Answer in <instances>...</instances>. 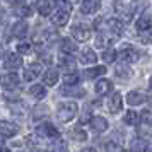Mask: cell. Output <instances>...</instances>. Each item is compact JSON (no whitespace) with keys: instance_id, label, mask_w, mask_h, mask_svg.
<instances>
[{"instance_id":"8d00e7d4","label":"cell","mask_w":152,"mask_h":152,"mask_svg":"<svg viewBox=\"0 0 152 152\" xmlns=\"http://www.w3.org/2000/svg\"><path fill=\"white\" fill-rule=\"evenodd\" d=\"M29 50H31V46H29L28 43H21V45H17V51H19V55H26Z\"/></svg>"},{"instance_id":"ba28073f","label":"cell","mask_w":152,"mask_h":152,"mask_svg":"<svg viewBox=\"0 0 152 152\" xmlns=\"http://www.w3.org/2000/svg\"><path fill=\"white\" fill-rule=\"evenodd\" d=\"M116 10L120 17L123 19L125 22H130L132 17H133V5H128V4H116Z\"/></svg>"},{"instance_id":"4316f807","label":"cell","mask_w":152,"mask_h":152,"mask_svg":"<svg viewBox=\"0 0 152 152\" xmlns=\"http://www.w3.org/2000/svg\"><path fill=\"white\" fill-rule=\"evenodd\" d=\"M63 82L69 84V86H75L79 82V74L77 72H70V74H63Z\"/></svg>"},{"instance_id":"277c9868","label":"cell","mask_w":152,"mask_h":152,"mask_svg":"<svg viewBox=\"0 0 152 152\" xmlns=\"http://www.w3.org/2000/svg\"><path fill=\"white\" fill-rule=\"evenodd\" d=\"M106 31H108V34L110 38H118V36L123 33V28H121V22L118 21V19H108L106 21Z\"/></svg>"},{"instance_id":"ab89813d","label":"cell","mask_w":152,"mask_h":152,"mask_svg":"<svg viewBox=\"0 0 152 152\" xmlns=\"http://www.w3.org/2000/svg\"><path fill=\"white\" fill-rule=\"evenodd\" d=\"M80 152H96V149H92V147H87V149H82Z\"/></svg>"},{"instance_id":"ee69618b","label":"cell","mask_w":152,"mask_h":152,"mask_svg":"<svg viewBox=\"0 0 152 152\" xmlns=\"http://www.w3.org/2000/svg\"><path fill=\"white\" fill-rule=\"evenodd\" d=\"M149 152H152V144H151V147H149Z\"/></svg>"},{"instance_id":"cb8c5ba5","label":"cell","mask_w":152,"mask_h":152,"mask_svg":"<svg viewBox=\"0 0 152 152\" xmlns=\"http://www.w3.org/2000/svg\"><path fill=\"white\" fill-rule=\"evenodd\" d=\"M108 72V69H104V67H94V69H87L86 70V77L87 79H94L97 75H104Z\"/></svg>"},{"instance_id":"ac0fdd59","label":"cell","mask_w":152,"mask_h":152,"mask_svg":"<svg viewBox=\"0 0 152 152\" xmlns=\"http://www.w3.org/2000/svg\"><path fill=\"white\" fill-rule=\"evenodd\" d=\"M80 62L84 65H89V63H96L97 62V55L92 51L91 48H84L80 53Z\"/></svg>"},{"instance_id":"5b68a950","label":"cell","mask_w":152,"mask_h":152,"mask_svg":"<svg viewBox=\"0 0 152 152\" xmlns=\"http://www.w3.org/2000/svg\"><path fill=\"white\" fill-rule=\"evenodd\" d=\"M72 34L77 41H87L91 38V29L84 24H79V26H74L72 28Z\"/></svg>"},{"instance_id":"3957f363","label":"cell","mask_w":152,"mask_h":152,"mask_svg":"<svg viewBox=\"0 0 152 152\" xmlns=\"http://www.w3.org/2000/svg\"><path fill=\"white\" fill-rule=\"evenodd\" d=\"M120 58L123 60V62H137L138 58H140V51L137 48H133V46H125L121 51H120Z\"/></svg>"},{"instance_id":"f35d334b","label":"cell","mask_w":152,"mask_h":152,"mask_svg":"<svg viewBox=\"0 0 152 152\" xmlns=\"http://www.w3.org/2000/svg\"><path fill=\"white\" fill-rule=\"evenodd\" d=\"M21 15H24V17L33 15V9H31V7H22V9H21Z\"/></svg>"},{"instance_id":"7a4b0ae2","label":"cell","mask_w":152,"mask_h":152,"mask_svg":"<svg viewBox=\"0 0 152 152\" xmlns=\"http://www.w3.org/2000/svg\"><path fill=\"white\" fill-rule=\"evenodd\" d=\"M77 104L74 103V101H67V103H62L60 106H58V113H56V116H58V120L60 121H63V123H67V121H70V120H74V116L77 115Z\"/></svg>"},{"instance_id":"52a82bcc","label":"cell","mask_w":152,"mask_h":152,"mask_svg":"<svg viewBox=\"0 0 152 152\" xmlns=\"http://www.w3.org/2000/svg\"><path fill=\"white\" fill-rule=\"evenodd\" d=\"M0 82L4 86V89H15L19 86V77L17 74H5L0 77Z\"/></svg>"},{"instance_id":"60d3db41","label":"cell","mask_w":152,"mask_h":152,"mask_svg":"<svg viewBox=\"0 0 152 152\" xmlns=\"http://www.w3.org/2000/svg\"><path fill=\"white\" fill-rule=\"evenodd\" d=\"M0 152H9V149H4V147H0Z\"/></svg>"},{"instance_id":"8fae6325","label":"cell","mask_w":152,"mask_h":152,"mask_svg":"<svg viewBox=\"0 0 152 152\" xmlns=\"http://www.w3.org/2000/svg\"><path fill=\"white\" fill-rule=\"evenodd\" d=\"M80 9L84 14H94L101 9V2L99 0H86V2H82Z\"/></svg>"},{"instance_id":"d590c367","label":"cell","mask_w":152,"mask_h":152,"mask_svg":"<svg viewBox=\"0 0 152 152\" xmlns=\"http://www.w3.org/2000/svg\"><path fill=\"white\" fill-rule=\"evenodd\" d=\"M45 36H46V41L51 45V43H55L56 39H58V34H56L55 31H48V33H45Z\"/></svg>"},{"instance_id":"7402d4cb","label":"cell","mask_w":152,"mask_h":152,"mask_svg":"<svg viewBox=\"0 0 152 152\" xmlns=\"http://www.w3.org/2000/svg\"><path fill=\"white\" fill-rule=\"evenodd\" d=\"M130 151L132 152H145L147 151V142L144 138H133L130 142Z\"/></svg>"},{"instance_id":"1f68e13d","label":"cell","mask_w":152,"mask_h":152,"mask_svg":"<svg viewBox=\"0 0 152 152\" xmlns=\"http://www.w3.org/2000/svg\"><path fill=\"white\" fill-rule=\"evenodd\" d=\"M116 56H118V53H116L113 48L104 50V55H103L104 62H115V60H116Z\"/></svg>"},{"instance_id":"b9f144b4","label":"cell","mask_w":152,"mask_h":152,"mask_svg":"<svg viewBox=\"0 0 152 152\" xmlns=\"http://www.w3.org/2000/svg\"><path fill=\"white\" fill-rule=\"evenodd\" d=\"M149 89L152 91V79H151V84H149Z\"/></svg>"},{"instance_id":"30bf717a","label":"cell","mask_w":152,"mask_h":152,"mask_svg":"<svg viewBox=\"0 0 152 152\" xmlns=\"http://www.w3.org/2000/svg\"><path fill=\"white\" fill-rule=\"evenodd\" d=\"M135 28H137V31H140V33L149 31V29L152 28V15L151 14H142V17H140L137 21V24H135Z\"/></svg>"},{"instance_id":"4fadbf2b","label":"cell","mask_w":152,"mask_h":152,"mask_svg":"<svg viewBox=\"0 0 152 152\" xmlns=\"http://www.w3.org/2000/svg\"><path fill=\"white\" fill-rule=\"evenodd\" d=\"M91 128L94 132H104L108 128V120L104 116H94L91 118Z\"/></svg>"},{"instance_id":"f1b7e54d","label":"cell","mask_w":152,"mask_h":152,"mask_svg":"<svg viewBox=\"0 0 152 152\" xmlns=\"http://www.w3.org/2000/svg\"><path fill=\"white\" fill-rule=\"evenodd\" d=\"M115 74H116L118 77H123V79H128V77L132 75V70L128 69V67H125V65H118L116 70H115Z\"/></svg>"},{"instance_id":"4dcf8cb0","label":"cell","mask_w":152,"mask_h":152,"mask_svg":"<svg viewBox=\"0 0 152 152\" xmlns=\"http://www.w3.org/2000/svg\"><path fill=\"white\" fill-rule=\"evenodd\" d=\"M62 92L63 94H70V96H75V97H84V89H79V87H74V89H62Z\"/></svg>"},{"instance_id":"6da1fadb","label":"cell","mask_w":152,"mask_h":152,"mask_svg":"<svg viewBox=\"0 0 152 152\" xmlns=\"http://www.w3.org/2000/svg\"><path fill=\"white\" fill-rule=\"evenodd\" d=\"M56 5H58V10L55 14H51V21H53L55 26H65L69 22L72 4H69V2H58Z\"/></svg>"},{"instance_id":"74e56055","label":"cell","mask_w":152,"mask_h":152,"mask_svg":"<svg viewBox=\"0 0 152 152\" xmlns=\"http://www.w3.org/2000/svg\"><path fill=\"white\" fill-rule=\"evenodd\" d=\"M91 111H92V110H91L89 106H86V108H84V113H82V116H80V121H82V123H86V121L91 118Z\"/></svg>"},{"instance_id":"7bdbcfd3","label":"cell","mask_w":152,"mask_h":152,"mask_svg":"<svg viewBox=\"0 0 152 152\" xmlns=\"http://www.w3.org/2000/svg\"><path fill=\"white\" fill-rule=\"evenodd\" d=\"M4 144V137H0V145Z\"/></svg>"},{"instance_id":"d6a6232c","label":"cell","mask_w":152,"mask_h":152,"mask_svg":"<svg viewBox=\"0 0 152 152\" xmlns=\"http://www.w3.org/2000/svg\"><path fill=\"white\" fill-rule=\"evenodd\" d=\"M142 123L145 125H151L152 123V110H144L142 111Z\"/></svg>"},{"instance_id":"2e32d148","label":"cell","mask_w":152,"mask_h":152,"mask_svg":"<svg viewBox=\"0 0 152 152\" xmlns=\"http://www.w3.org/2000/svg\"><path fill=\"white\" fill-rule=\"evenodd\" d=\"M53 7H55V4L50 2V0H39V2H36V9H38V12L41 15H50Z\"/></svg>"},{"instance_id":"d6986e66","label":"cell","mask_w":152,"mask_h":152,"mask_svg":"<svg viewBox=\"0 0 152 152\" xmlns=\"http://www.w3.org/2000/svg\"><path fill=\"white\" fill-rule=\"evenodd\" d=\"M60 50H62L65 55H72V53L77 50V45L72 41L70 38H63L62 43H60Z\"/></svg>"},{"instance_id":"8992f818","label":"cell","mask_w":152,"mask_h":152,"mask_svg":"<svg viewBox=\"0 0 152 152\" xmlns=\"http://www.w3.org/2000/svg\"><path fill=\"white\" fill-rule=\"evenodd\" d=\"M36 132L41 135V137H50V138H58V130H56L55 126L51 123H41L38 128H36Z\"/></svg>"},{"instance_id":"484cf974","label":"cell","mask_w":152,"mask_h":152,"mask_svg":"<svg viewBox=\"0 0 152 152\" xmlns=\"http://www.w3.org/2000/svg\"><path fill=\"white\" fill-rule=\"evenodd\" d=\"M51 149H53V152H65L67 151V142L63 140V138H55L53 140V145H51Z\"/></svg>"},{"instance_id":"e0dca14e","label":"cell","mask_w":152,"mask_h":152,"mask_svg":"<svg viewBox=\"0 0 152 152\" xmlns=\"http://www.w3.org/2000/svg\"><path fill=\"white\" fill-rule=\"evenodd\" d=\"M94 89H96L97 94L104 96V94H108V92L113 89V84H111L108 79H99V80L96 82V87H94Z\"/></svg>"},{"instance_id":"e575fe53","label":"cell","mask_w":152,"mask_h":152,"mask_svg":"<svg viewBox=\"0 0 152 152\" xmlns=\"http://www.w3.org/2000/svg\"><path fill=\"white\" fill-rule=\"evenodd\" d=\"M106 151H108V152H123V149H121L118 144L110 142V144H106Z\"/></svg>"},{"instance_id":"44dd1931","label":"cell","mask_w":152,"mask_h":152,"mask_svg":"<svg viewBox=\"0 0 152 152\" xmlns=\"http://www.w3.org/2000/svg\"><path fill=\"white\" fill-rule=\"evenodd\" d=\"M28 28H29V26L24 21H19V22H15V24H14L12 33H14V36H17V38H22V36L28 34V31H29Z\"/></svg>"},{"instance_id":"d4e9b609","label":"cell","mask_w":152,"mask_h":152,"mask_svg":"<svg viewBox=\"0 0 152 152\" xmlns=\"http://www.w3.org/2000/svg\"><path fill=\"white\" fill-rule=\"evenodd\" d=\"M29 94L33 97H36V99H43V97L46 96V91H45L43 86H33V87L29 89Z\"/></svg>"},{"instance_id":"83f0119b","label":"cell","mask_w":152,"mask_h":152,"mask_svg":"<svg viewBox=\"0 0 152 152\" xmlns=\"http://www.w3.org/2000/svg\"><path fill=\"white\" fill-rule=\"evenodd\" d=\"M69 135L74 138V140H77V142H82V140H86V138H87V133H86L84 130H79V128H74V130H70V132H69Z\"/></svg>"},{"instance_id":"9c48e42d","label":"cell","mask_w":152,"mask_h":152,"mask_svg":"<svg viewBox=\"0 0 152 152\" xmlns=\"http://www.w3.org/2000/svg\"><path fill=\"white\" fill-rule=\"evenodd\" d=\"M17 125H14L12 121H0V135L2 137H14L15 133H17Z\"/></svg>"},{"instance_id":"836d02e7","label":"cell","mask_w":152,"mask_h":152,"mask_svg":"<svg viewBox=\"0 0 152 152\" xmlns=\"http://www.w3.org/2000/svg\"><path fill=\"white\" fill-rule=\"evenodd\" d=\"M60 63H62V65H65V67H69V69H75V60H74V58H70V56L62 58V60H60Z\"/></svg>"},{"instance_id":"5bb4252c","label":"cell","mask_w":152,"mask_h":152,"mask_svg":"<svg viewBox=\"0 0 152 152\" xmlns=\"http://www.w3.org/2000/svg\"><path fill=\"white\" fill-rule=\"evenodd\" d=\"M41 72V65L39 63H31L28 69H24V79L26 80H34Z\"/></svg>"},{"instance_id":"7c38bea8","label":"cell","mask_w":152,"mask_h":152,"mask_svg":"<svg viewBox=\"0 0 152 152\" xmlns=\"http://www.w3.org/2000/svg\"><path fill=\"white\" fill-rule=\"evenodd\" d=\"M108 108H110L111 113H118L121 110V94L120 92H115L111 94L110 99H108Z\"/></svg>"},{"instance_id":"f546056e","label":"cell","mask_w":152,"mask_h":152,"mask_svg":"<svg viewBox=\"0 0 152 152\" xmlns=\"http://www.w3.org/2000/svg\"><path fill=\"white\" fill-rule=\"evenodd\" d=\"M125 123L126 125H137L138 123V115L135 111H128L125 115Z\"/></svg>"},{"instance_id":"603a6c76","label":"cell","mask_w":152,"mask_h":152,"mask_svg":"<svg viewBox=\"0 0 152 152\" xmlns=\"http://www.w3.org/2000/svg\"><path fill=\"white\" fill-rule=\"evenodd\" d=\"M43 80L46 82V86H55L56 80H58V72H56L55 69L46 70V74H45V77H43Z\"/></svg>"},{"instance_id":"ffe728a7","label":"cell","mask_w":152,"mask_h":152,"mask_svg":"<svg viewBox=\"0 0 152 152\" xmlns=\"http://www.w3.org/2000/svg\"><path fill=\"white\" fill-rule=\"evenodd\" d=\"M126 101L132 106H137V104H142L145 101V96L142 92H138V91H132V92H128V96H126Z\"/></svg>"},{"instance_id":"9a60e30c","label":"cell","mask_w":152,"mask_h":152,"mask_svg":"<svg viewBox=\"0 0 152 152\" xmlns=\"http://www.w3.org/2000/svg\"><path fill=\"white\" fill-rule=\"evenodd\" d=\"M22 65V58L19 55H15V53H7V56H5V67L7 69H19Z\"/></svg>"}]
</instances>
